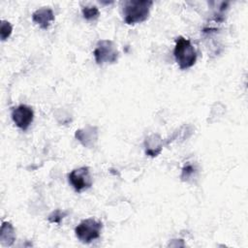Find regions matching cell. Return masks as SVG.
Segmentation results:
<instances>
[{"mask_svg":"<svg viewBox=\"0 0 248 248\" xmlns=\"http://www.w3.org/2000/svg\"><path fill=\"white\" fill-rule=\"evenodd\" d=\"M153 2L150 0H128L123 2L122 13L127 24L140 23L147 19Z\"/></svg>","mask_w":248,"mask_h":248,"instance_id":"cell-1","label":"cell"},{"mask_svg":"<svg viewBox=\"0 0 248 248\" xmlns=\"http://www.w3.org/2000/svg\"><path fill=\"white\" fill-rule=\"evenodd\" d=\"M175 61L181 70H186L194 66L197 61L196 50L188 39L179 36L175 40L173 50Z\"/></svg>","mask_w":248,"mask_h":248,"instance_id":"cell-2","label":"cell"},{"mask_svg":"<svg viewBox=\"0 0 248 248\" xmlns=\"http://www.w3.org/2000/svg\"><path fill=\"white\" fill-rule=\"evenodd\" d=\"M103 225L100 221L93 218L82 220L75 229L76 236L82 243H90L97 239L102 231Z\"/></svg>","mask_w":248,"mask_h":248,"instance_id":"cell-3","label":"cell"},{"mask_svg":"<svg viewBox=\"0 0 248 248\" xmlns=\"http://www.w3.org/2000/svg\"><path fill=\"white\" fill-rule=\"evenodd\" d=\"M95 61L99 65L105 63H115L118 59V49L116 45L110 40H100L94 49Z\"/></svg>","mask_w":248,"mask_h":248,"instance_id":"cell-4","label":"cell"},{"mask_svg":"<svg viewBox=\"0 0 248 248\" xmlns=\"http://www.w3.org/2000/svg\"><path fill=\"white\" fill-rule=\"evenodd\" d=\"M68 178L75 191L78 193L87 190L92 186V177L87 167L73 170L69 173Z\"/></svg>","mask_w":248,"mask_h":248,"instance_id":"cell-5","label":"cell"},{"mask_svg":"<svg viewBox=\"0 0 248 248\" xmlns=\"http://www.w3.org/2000/svg\"><path fill=\"white\" fill-rule=\"evenodd\" d=\"M34 118V112L31 107L19 105L12 110V119L16 127L26 131Z\"/></svg>","mask_w":248,"mask_h":248,"instance_id":"cell-6","label":"cell"},{"mask_svg":"<svg viewBox=\"0 0 248 248\" xmlns=\"http://www.w3.org/2000/svg\"><path fill=\"white\" fill-rule=\"evenodd\" d=\"M75 137L83 146L91 148L98 140V128L95 126H87L83 129L77 130Z\"/></svg>","mask_w":248,"mask_h":248,"instance_id":"cell-7","label":"cell"},{"mask_svg":"<svg viewBox=\"0 0 248 248\" xmlns=\"http://www.w3.org/2000/svg\"><path fill=\"white\" fill-rule=\"evenodd\" d=\"M32 19L42 29H46L50 22L54 20V14L50 8L43 7L33 13Z\"/></svg>","mask_w":248,"mask_h":248,"instance_id":"cell-8","label":"cell"},{"mask_svg":"<svg viewBox=\"0 0 248 248\" xmlns=\"http://www.w3.org/2000/svg\"><path fill=\"white\" fill-rule=\"evenodd\" d=\"M144 146H145L146 155L155 157V156L159 155L162 151L163 140L159 135L152 134L145 139Z\"/></svg>","mask_w":248,"mask_h":248,"instance_id":"cell-9","label":"cell"},{"mask_svg":"<svg viewBox=\"0 0 248 248\" xmlns=\"http://www.w3.org/2000/svg\"><path fill=\"white\" fill-rule=\"evenodd\" d=\"M16 240V231L10 222H3L0 231V242L3 246H12Z\"/></svg>","mask_w":248,"mask_h":248,"instance_id":"cell-10","label":"cell"},{"mask_svg":"<svg viewBox=\"0 0 248 248\" xmlns=\"http://www.w3.org/2000/svg\"><path fill=\"white\" fill-rule=\"evenodd\" d=\"M82 16L86 20H95L99 17L100 12L96 6H86L82 8Z\"/></svg>","mask_w":248,"mask_h":248,"instance_id":"cell-11","label":"cell"},{"mask_svg":"<svg viewBox=\"0 0 248 248\" xmlns=\"http://www.w3.org/2000/svg\"><path fill=\"white\" fill-rule=\"evenodd\" d=\"M196 172H197L196 168L191 164H187L183 167L180 177H181L182 181H189L190 179L195 177Z\"/></svg>","mask_w":248,"mask_h":248,"instance_id":"cell-12","label":"cell"},{"mask_svg":"<svg viewBox=\"0 0 248 248\" xmlns=\"http://www.w3.org/2000/svg\"><path fill=\"white\" fill-rule=\"evenodd\" d=\"M12 31H13L12 24L9 21H7V20H2L1 21V28H0L1 40L2 41L7 40L11 36Z\"/></svg>","mask_w":248,"mask_h":248,"instance_id":"cell-13","label":"cell"},{"mask_svg":"<svg viewBox=\"0 0 248 248\" xmlns=\"http://www.w3.org/2000/svg\"><path fill=\"white\" fill-rule=\"evenodd\" d=\"M66 215H67L66 212H63V211H61V210H59V209H56V210H54L51 214H49V216H48L47 219H48V221H49L50 223L60 224L61 220H62Z\"/></svg>","mask_w":248,"mask_h":248,"instance_id":"cell-14","label":"cell"}]
</instances>
